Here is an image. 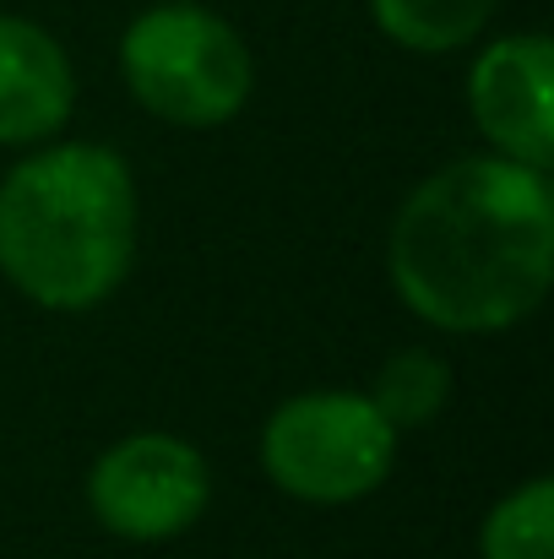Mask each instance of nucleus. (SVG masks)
<instances>
[{
  "mask_svg": "<svg viewBox=\"0 0 554 559\" xmlns=\"http://www.w3.org/2000/svg\"><path fill=\"white\" fill-rule=\"evenodd\" d=\"M212 495L207 456L175 435H126L93 462L87 500L93 516L137 544H158L185 533Z\"/></svg>",
  "mask_w": 554,
  "mask_h": 559,
  "instance_id": "nucleus-5",
  "label": "nucleus"
},
{
  "mask_svg": "<svg viewBox=\"0 0 554 559\" xmlns=\"http://www.w3.org/2000/svg\"><path fill=\"white\" fill-rule=\"evenodd\" d=\"M137 255V186L120 153L66 142L0 180V272L44 310L104 305Z\"/></svg>",
  "mask_w": 554,
  "mask_h": 559,
  "instance_id": "nucleus-2",
  "label": "nucleus"
},
{
  "mask_svg": "<svg viewBox=\"0 0 554 559\" xmlns=\"http://www.w3.org/2000/svg\"><path fill=\"white\" fill-rule=\"evenodd\" d=\"M397 456V429L354 391L288 396L261 429L267 478L305 506H349L386 484Z\"/></svg>",
  "mask_w": 554,
  "mask_h": 559,
  "instance_id": "nucleus-4",
  "label": "nucleus"
},
{
  "mask_svg": "<svg viewBox=\"0 0 554 559\" xmlns=\"http://www.w3.org/2000/svg\"><path fill=\"white\" fill-rule=\"evenodd\" d=\"M120 66H126L137 104L185 131L234 120L256 82L245 38L223 16H212L190 0L137 16L120 44Z\"/></svg>",
  "mask_w": 554,
  "mask_h": 559,
  "instance_id": "nucleus-3",
  "label": "nucleus"
},
{
  "mask_svg": "<svg viewBox=\"0 0 554 559\" xmlns=\"http://www.w3.org/2000/svg\"><path fill=\"white\" fill-rule=\"evenodd\" d=\"M446 396H451V370H446L435 354H424V348L391 354V359L380 365V374H375V391H369L375 413H380L397 435L435 424L440 407H446Z\"/></svg>",
  "mask_w": 554,
  "mask_h": 559,
  "instance_id": "nucleus-9",
  "label": "nucleus"
},
{
  "mask_svg": "<svg viewBox=\"0 0 554 559\" xmlns=\"http://www.w3.org/2000/svg\"><path fill=\"white\" fill-rule=\"evenodd\" d=\"M484 559H554V484L533 478L517 495H506L479 538Z\"/></svg>",
  "mask_w": 554,
  "mask_h": 559,
  "instance_id": "nucleus-10",
  "label": "nucleus"
},
{
  "mask_svg": "<svg viewBox=\"0 0 554 559\" xmlns=\"http://www.w3.org/2000/svg\"><path fill=\"white\" fill-rule=\"evenodd\" d=\"M76 76L66 49L27 16H0V147H27L71 120Z\"/></svg>",
  "mask_w": 554,
  "mask_h": 559,
  "instance_id": "nucleus-7",
  "label": "nucleus"
},
{
  "mask_svg": "<svg viewBox=\"0 0 554 559\" xmlns=\"http://www.w3.org/2000/svg\"><path fill=\"white\" fill-rule=\"evenodd\" d=\"M554 44L544 33L495 38L468 71V109L500 158L544 169L554 164Z\"/></svg>",
  "mask_w": 554,
  "mask_h": 559,
  "instance_id": "nucleus-6",
  "label": "nucleus"
},
{
  "mask_svg": "<svg viewBox=\"0 0 554 559\" xmlns=\"http://www.w3.org/2000/svg\"><path fill=\"white\" fill-rule=\"evenodd\" d=\"M495 5L500 0H369V16L391 44L419 55H446L484 33Z\"/></svg>",
  "mask_w": 554,
  "mask_h": 559,
  "instance_id": "nucleus-8",
  "label": "nucleus"
},
{
  "mask_svg": "<svg viewBox=\"0 0 554 559\" xmlns=\"http://www.w3.org/2000/svg\"><path fill=\"white\" fill-rule=\"evenodd\" d=\"M386 266L402 305L440 332L517 326L550 294V175L500 153L446 164L402 201Z\"/></svg>",
  "mask_w": 554,
  "mask_h": 559,
  "instance_id": "nucleus-1",
  "label": "nucleus"
}]
</instances>
